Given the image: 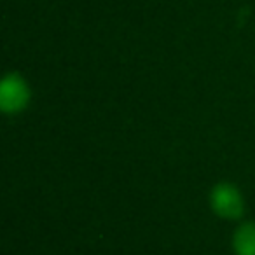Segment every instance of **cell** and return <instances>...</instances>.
Returning <instances> with one entry per match:
<instances>
[{"label":"cell","mask_w":255,"mask_h":255,"mask_svg":"<svg viewBox=\"0 0 255 255\" xmlns=\"http://www.w3.org/2000/svg\"><path fill=\"white\" fill-rule=\"evenodd\" d=\"M213 206L220 215L236 217L241 213V198L233 187L220 185L213 192Z\"/></svg>","instance_id":"7a4b0ae2"},{"label":"cell","mask_w":255,"mask_h":255,"mask_svg":"<svg viewBox=\"0 0 255 255\" xmlns=\"http://www.w3.org/2000/svg\"><path fill=\"white\" fill-rule=\"evenodd\" d=\"M236 250L240 255H255V226H245L238 231Z\"/></svg>","instance_id":"3957f363"},{"label":"cell","mask_w":255,"mask_h":255,"mask_svg":"<svg viewBox=\"0 0 255 255\" xmlns=\"http://www.w3.org/2000/svg\"><path fill=\"white\" fill-rule=\"evenodd\" d=\"M0 98H2V107L5 110H18L26 103L28 91H26L21 79H18L16 75H11L2 84Z\"/></svg>","instance_id":"6da1fadb"}]
</instances>
